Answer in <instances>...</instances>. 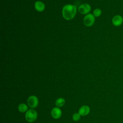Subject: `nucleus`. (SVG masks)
<instances>
[{
    "label": "nucleus",
    "instance_id": "f8f14e48",
    "mask_svg": "<svg viewBox=\"0 0 123 123\" xmlns=\"http://www.w3.org/2000/svg\"><path fill=\"white\" fill-rule=\"evenodd\" d=\"M101 13H102V11L101 9L99 8L95 9L93 12V14L95 17H98L100 16L101 15Z\"/></svg>",
    "mask_w": 123,
    "mask_h": 123
},
{
    "label": "nucleus",
    "instance_id": "20e7f679",
    "mask_svg": "<svg viewBox=\"0 0 123 123\" xmlns=\"http://www.w3.org/2000/svg\"><path fill=\"white\" fill-rule=\"evenodd\" d=\"M27 103L28 106L34 109L36 108L38 104V99L37 97L34 95H32L30 96L27 100Z\"/></svg>",
    "mask_w": 123,
    "mask_h": 123
},
{
    "label": "nucleus",
    "instance_id": "7ed1b4c3",
    "mask_svg": "<svg viewBox=\"0 0 123 123\" xmlns=\"http://www.w3.org/2000/svg\"><path fill=\"white\" fill-rule=\"evenodd\" d=\"M95 17L92 13H88L85 15L83 19L84 24L88 27L91 26L94 24Z\"/></svg>",
    "mask_w": 123,
    "mask_h": 123
},
{
    "label": "nucleus",
    "instance_id": "1a4fd4ad",
    "mask_svg": "<svg viewBox=\"0 0 123 123\" xmlns=\"http://www.w3.org/2000/svg\"><path fill=\"white\" fill-rule=\"evenodd\" d=\"M35 8L39 12H43L45 8L44 3L41 1H37L35 3Z\"/></svg>",
    "mask_w": 123,
    "mask_h": 123
},
{
    "label": "nucleus",
    "instance_id": "6e6552de",
    "mask_svg": "<svg viewBox=\"0 0 123 123\" xmlns=\"http://www.w3.org/2000/svg\"><path fill=\"white\" fill-rule=\"evenodd\" d=\"M90 112V108L87 105H83L79 109L78 113L81 116H84L87 115Z\"/></svg>",
    "mask_w": 123,
    "mask_h": 123
},
{
    "label": "nucleus",
    "instance_id": "ddd939ff",
    "mask_svg": "<svg viewBox=\"0 0 123 123\" xmlns=\"http://www.w3.org/2000/svg\"><path fill=\"white\" fill-rule=\"evenodd\" d=\"M80 114L79 113H75L73 115L72 118L74 121H78L80 119Z\"/></svg>",
    "mask_w": 123,
    "mask_h": 123
},
{
    "label": "nucleus",
    "instance_id": "9d476101",
    "mask_svg": "<svg viewBox=\"0 0 123 123\" xmlns=\"http://www.w3.org/2000/svg\"><path fill=\"white\" fill-rule=\"evenodd\" d=\"M65 104V100L62 98H60L56 99L55 105L57 107H62Z\"/></svg>",
    "mask_w": 123,
    "mask_h": 123
},
{
    "label": "nucleus",
    "instance_id": "f03ea898",
    "mask_svg": "<svg viewBox=\"0 0 123 123\" xmlns=\"http://www.w3.org/2000/svg\"><path fill=\"white\" fill-rule=\"evenodd\" d=\"M25 120L29 123L35 122L37 118V113L33 109L28 110L25 114Z\"/></svg>",
    "mask_w": 123,
    "mask_h": 123
},
{
    "label": "nucleus",
    "instance_id": "4468645a",
    "mask_svg": "<svg viewBox=\"0 0 123 123\" xmlns=\"http://www.w3.org/2000/svg\"></svg>",
    "mask_w": 123,
    "mask_h": 123
},
{
    "label": "nucleus",
    "instance_id": "39448f33",
    "mask_svg": "<svg viewBox=\"0 0 123 123\" xmlns=\"http://www.w3.org/2000/svg\"><path fill=\"white\" fill-rule=\"evenodd\" d=\"M91 6L88 3H84L80 5L78 8V12L82 14H87L91 11Z\"/></svg>",
    "mask_w": 123,
    "mask_h": 123
},
{
    "label": "nucleus",
    "instance_id": "423d86ee",
    "mask_svg": "<svg viewBox=\"0 0 123 123\" xmlns=\"http://www.w3.org/2000/svg\"><path fill=\"white\" fill-rule=\"evenodd\" d=\"M111 22L114 26L116 27L120 26L123 23V17L121 15H116L112 17Z\"/></svg>",
    "mask_w": 123,
    "mask_h": 123
},
{
    "label": "nucleus",
    "instance_id": "9b49d317",
    "mask_svg": "<svg viewBox=\"0 0 123 123\" xmlns=\"http://www.w3.org/2000/svg\"><path fill=\"white\" fill-rule=\"evenodd\" d=\"M18 110L21 112H25L28 110V106L25 103H21L18 106Z\"/></svg>",
    "mask_w": 123,
    "mask_h": 123
},
{
    "label": "nucleus",
    "instance_id": "0eeeda50",
    "mask_svg": "<svg viewBox=\"0 0 123 123\" xmlns=\"http://www.w3.org/2000/svg\"><path fill=\"white\" fill-rule=\"evenodd\" d=\"M62 114V110L57 107L53 108L51 111V115L52 117L55 119H58L60 118L61 117Z\"/></svg>",
    "mask_w": 123,
    "mask_h": 123
},
{
    "label": "nucleus",
    "instance_id": "f257e3e1",
    "mask_svg": "<svg viewBox=\"0 0 123 123\" xmlns=\"http://www.w3.org/2000/svg\"><path fill=\"white\" fill-rule=\"evenodd\" d=\"M77 12L76 6L72 4H66L64 5L62 10V15L64 19L66 20L73 19Z\"/></svg>",
    "mask_w": 123,
    "mask_h": 123
}]
</instances>
